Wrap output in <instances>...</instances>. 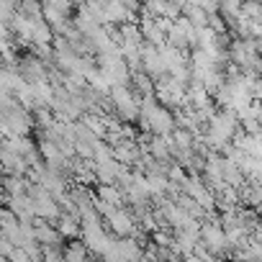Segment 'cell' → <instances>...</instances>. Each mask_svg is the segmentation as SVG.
Returning <instances> with one entry per match:
<instances>
[{"label":"cell","mask_w":262,"mask_h":262,"mask_svg":"<svg viewBox=\"0 0 262 262\" xmlns=\"http://www.w3.org/2000/svg\"><path fill=\"white\" fill-rule=\"evenodd\" d=\"M105 224H108V234H111L113 239L134 236V231H137V221H134V216H131L128 208H113V211L108 213Z\"/></svg>","instance_id":"obj_2"},{"label":"cell","mask_w":262,"mask_h":262,"mask_svg":"<svg viewBox=\"0 0 262 262\" xmlns=\"http://www.w3.org/2000/svg\"><path fill=\"white\" fill-rule=\"evenodd\" d=\"M57 262H62V259H57Z\"/></svg>","instance_id":"obj_19"},{"label":"cell","mask_w":262,"mask_h":262,"mask_svg":"<svg viewBox=\"0 0 262 262\" xmlns=\"http://www.w3.org/2000/svg\"><path fill=\"white\" fill-rule=\"evenodd\" d=\"M93 195H95V201H100V203H105L111 208H126L123 190L116 188V185H95V193Z\"/></svg>","instance_id":"obj_6"},{"label":"cell","mask_w":262,"mask_h":262,"mask_svg":"<svg viewBox=\"0 0 262 262\" xmlns=\"http://www.w3.org/2000/svg\"><path fill=\"white\" fill-rule=\"evenodd\" d=\"M108 100L113 105V116L121 123H131L139 118V98L128 90V85H116L108 90Z\"/></svg>","instance_id":"obj_1"},{"label":"cell","mask_w":262,"mask_h":262,"mask_svg":"<svg viewBox=\"0 0 262 262\" xmlns=\"http://www.w3.org/2000/svg\"><path fill=\"white\" fill-rule=\"evenodd\" d=\"M21 249L26 252V257H29V262H41V247H39L36 242H29V244H24Z\"/></svg>","instance_id":"obj_14"},{"label":"cell","mask_w":262,"mask_h":262,"mask_svg":"<svg viewBox=\"0 0 262 262\" xmlns=\"http://www.w3.org/2000/svg\"><path fill=\"white\" fill-rule=\"evenodd\" d=\"M54 229L62 239L67 242H75L80 239V219L77 216H70V213H59V219L54 221Z\"/></svg>","instance_id":"obj_7"},{"label":"cell","mask_w":262,"mask_h":262,"mask_svg":"<svg viewBox=\"0 0 262 262\" xmlns=\"http://www.w3.org/2000/svg\"><path fill=\"white\" fill-rule=\"evenodd\" d=\"M0 185H3V172H0Z\"/></svg>","instance_id":"obj_18"},{"label":"cell","mask_w":262,"mask_h":262,"mask_svg":"<svg viewBox=\"0 0 262 262\" xmlns=\"http://www.w3.org/2000/svg\"><path fill=\"white\" fill-rule=\"evenodd\" d=\"M113 160V149L105 144V142H95L93 144V162L95 165H105V162H111Z\"/></svg>","instance_id":"obj_11"},{"label":"cell","mask_w":262,"mask_h":262,"mask_svg":"<svg viewBox=\"0 0 262 262\" xmlns=\"http://www.w3.org/2000/svg\"><path fill=\"white\" fill-rule=\"evenodd\" d=\"M88 249H85V244L80 242V239H75V242H67L64 247H62V262H88Z\"/></svg>","instance_id":"obj_9"},{"label":"cell","mask_w":262,"mask_h":262,"mask_svg":"<svg viewBox=\"0 0 262 262\" xmlns=\"http://www.w3.org/2000/svg\"><path fill=\"white\" fill-rule=\"evenodd\" d=\"M0 85H3L11 95H16L24 85H26V80L21 77V72L18 70H8V67H0Z\"/></svg>","instance_id":"obj_8"},{"label":"cell","mask_w":262,"mask_h":262,"mask_svg":"<svg viewBox=\"0 0 262 262\" xmlns=\"http://www.w3.org/2000/svg\"><path fill=\"white\" fill-rule=\"evenodd\" d=\"M31 226H34V239H36V244H41V247H62V236L57 234V229H54L52 224H47V221H41V219H34Z\"/></svg>","instance_id":"obj_5"},{"label":"cell","mask_w":262,"mask_h":262,"mask_svg":"<svg viewBox=\"0 0 262 262\" xmlns=\"http://www.w3.org/2000/svg\"><path fill=\"white\" fill-rule=\"evenodd\" d=\"M3 259H6V262H29V257H26V252H24L21 247H13Z\"/></svg>","instance_id":"obj_16"},{"label":"cell","mask_w":262,"mask_h":262,"mask_svg":"<svg viewBox=\"0 0 262 262\" xmlns=\"http://www.w3.org/2000/svg\"><path fill=\"white\" fill-rule=\"evenodd\" d=\"M139 57H142V72H144L147 77L157 80V77L167 75L165 62H162V57H160V49H155V47H149V44H142Z\"/></svg>","instance_id":"obj_4"},{"label":"cell","mask_w":262,"mask_h":262,"mask_svg":"<svg viewBox=\"0 0 262 262\" xmlns=\"http://www.w3.org/2000/svg\"><path fill=\"white\" fill-rule=\"evenodd\" d=\"M247 21H262V6L259 3H242V13Z\"/></svg>","instance_id":"obj_12"},{"label":"cell","mask_w":262,"mask_h":262,"mask_svg":"<svg viewBox=\"0 0 262 262\" xmlns=\"http://www.w3.org/2000/svg\"><path fill=\"white\" fill-rule=\"evenodd\" d=\"M206 29H211L216 36H226V34H229V31H226V21H224L219 13H216V16H208V26H206Z\"/></svg>","instance_id":"obj_13"},{"label":"cell","mask_w":262,"mask_h":262,"mask_svg":"<svg viewBox=\"0 0 262 262\" xmlns=\"http://www.w3.org/2000/svg\"><path fill=\"white\" fill-rule=\"evenodd\" d=\"M0 206H6V195H3V190H0Z\"/></svg>","instance_id":"obj_17"},{"label":"cell","mask_w":262,"mask_h":262,"mask_svg":"<svg viewBox=\"0 0 262 262\" xmlns=\"http://www.w3.org/2000/svg\"><path fill=\"white\" fill-rule=\"evenodd\" d=\"M16 8H18V3H3V0H0V21L8 24V21L13 18Z\"/></svg>","instance_id":"obj_15"},{"label":"cell","mask_w":262,"mask_h":262,"mask_svg":"<svg viewBox=\"0 0 262 262\" xmlns=\"http://www.w3.org/2000/svg\"><path fill=\"white\" fill-rule=\"evenodd\" d=\"M26 188H29V180L26 178H3V190L6 198H18V195H26Z\"/></svg>","instance_id":"obj_10"},{"label":"cell","mask_w":262,"mask_h":262,"mask_svg":"<svg viewBox=\"0 0 262 262\" xmlns=\"http://www.w3.org/2000/svg\"><path fill=\"white\" fill-rule=\"evenodd\" d=\"M139 118H147V126H149L152 137H170V131L175 128L172 113L162 105H155L149 113H139Z\"/></svg>","instance_id":"obj_3"}]
</instances>
